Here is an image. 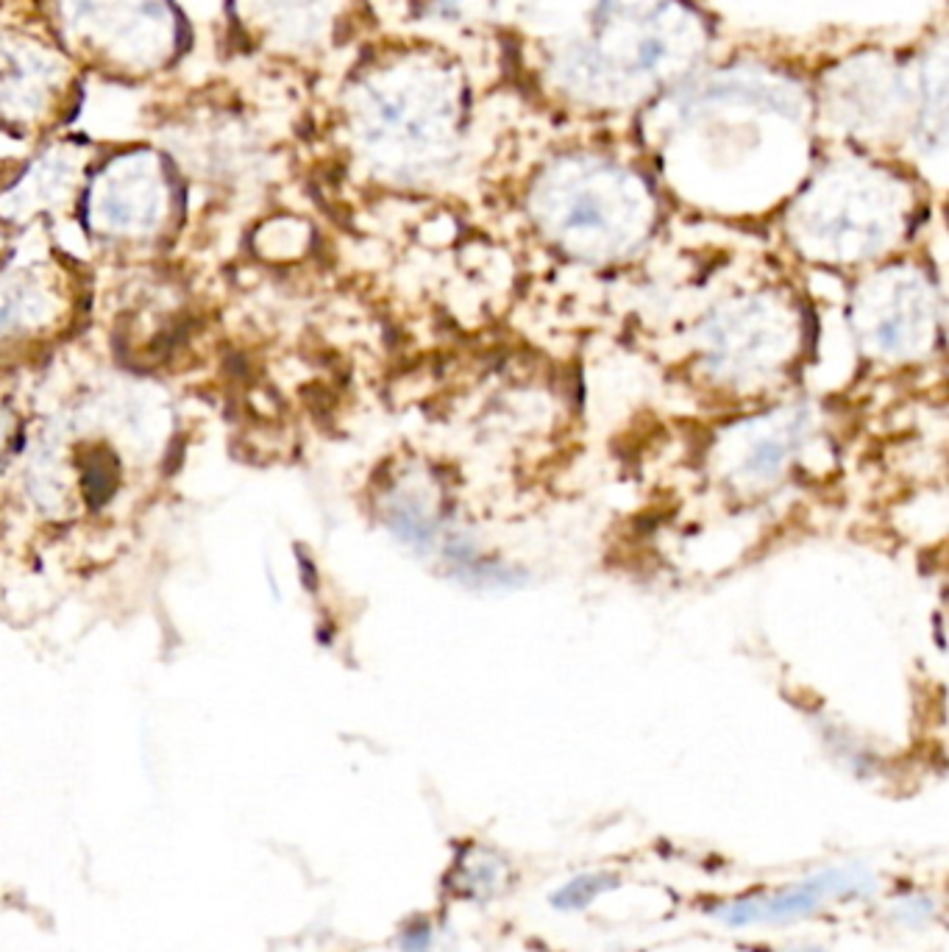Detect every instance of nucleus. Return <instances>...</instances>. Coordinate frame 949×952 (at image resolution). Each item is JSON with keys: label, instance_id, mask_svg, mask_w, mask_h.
<instances>
[{"label": "nucleus", "instance_id": "f257e3e1", "mask_svg": "<svg viewBox=\"0 0 949 952\" xmlns=\"http://www.w3.org/2000/svg\"><path fill=\"white\" fill-rule=\"evenodd\" d=\"M471 118L463 68L432 45H387L343 82L337 120L348 150L393 181L437 176L457 159Z\"/></svg>", "mask_w": 949, "mask_h": 952}, {"label": "nucleus", "instance_id": "f03ea898", "mask_svg": "<svg viewBox=\"0 0 949 952\" xmlns=\"http://www.w3.org/2000/svg\"><path fill=\"white\" fill-rule=\"evenodd\" d=\"M708 48L710 23L694 0H599L549 79L572 104L624 112L683 87Z\"/></svg>", "mask_w": 949, "mask_h": 952}, {"label": "nucleus", "instance_id": "7ed1b4c3", "mask_svg": "<svg viewBox=\"0 0 949 952\" xmlns=\"http://www.w3.org/2000/svg\"><path fill=\"white\" fill-rule=\"evenodd\" d=\"M32 9L81 73L120 84L159 82L190 48L176 0H32Z\"/></svg>", "mask_w": 949, "mask_h": 952}, {"label": "nucleus", "instance_id": "20e7f679", "mask_svg": "<svg viewBox=\"0 0 949 952\" xmlns=\"http://www.w3.org/2000/svg\"><path fill=\"white\" fill-rule=\"evenodd\" d=\"M813 109L844 125L846 134L882 137L908 129L913 137L927 140L930 131L941 145L947 125L944 39L913 62L893 59L886 50L844 59L813 93Z\"/></svg>", "mask_w": 949, "mask_h": 952}, {"label": "nucleus", "instance_id": "39448f33", "mask_svg": "<svg viewBox=\"0 0 949 952\" xmlns=\"http://www.w3.org/2000/svg\"><path fill=\"white\" fill-rule=\"evenodd\" d=\"M81 70L37 20H0V129L45 137L73 115Z\"/></svg>", "mask_w": 949, "mask_h": 952}, {"label": "nucleus", "instance_id": "423d86ee", "mask_svg": "<svg viewBox=\"0 0 949 952\" xmlns=\"http://www.w3.org/2000/svg\"><path fill=\"white\" fill-rule=\"evenodd\" d=\"M226 17L249 57L315 64L360 34L365 0H226Z\"/></svg>", "mask_w": 949, "mask_h": 952}, {"label": "nucleus", "instance_id": "0eeeda50", "mask_svg": "<svg viewBox=\"0 0 949 952\" xmlns=\"http://www.w3.org/2000/svg\"><path fill=\"white\" fill-rule=\"evenodd\" d=\"M540 218L560 234L579 240L610 237L615 229L644 224L649 193L627 168L602 156H563L540 176L534 190Z\"/></svg>", "mask_w": 949, "mask_h": 952}, {"label": "nucleus", "instance_id": "6e6552de", "mask_svg": "<svg viewBox=\"0 0 949 952\" xmlns=\"http://www.w3.org/2000/svg\"><path fill=\"white\" fill-rule=\"evenodd\" d=\"M173 209L168 156L154 145H129L93 170L89 165V226L100 234L145 237Z\"/></svg>", "mask_w": 949, "mask_h": 952}, {"label": "nucleus", "instance_id": "1a4fd4ad", "mask_svg": "<svg viewBox=\"0 0 949 952\" xmlns=\"http://www.w3.org/2000/svg\"><path fill=\"white\" fill-rule=\"evenodd\" d=\"M877 889V880L866 866H832L819 871L802 883L789 885L766 896L757 894L749 900H735L721 908L710 911L719 921L730 928H749V925H789V921L805 919L810 914H819L832 900H850V896H872Z\"/></svg>", "mask_w": 949, "mask_h": 952}, {"label": "nucleus", "instance_id": "9d476101", "mask_svg": "<svg viewBox=\"0 0 949 952\" xmlns=\"http://www.w3.org/2000/svg\"><path fill=\"white\" fill-rule=\"evenodd\" d=\"M507 885V864L491 849L468 846L454 866V891L468 900L484 903Z\"/></svg>", "mask_w": 949, "mask_h": 952}, {"label": "nucleus", "instance_id": "9b49d317", "mask_svg": "<svg viewBox=\"0 0 949 952\" xmlns=\"http://www.w3.org/2000/svg\"><path fill=\"white\" fill-rule=\"evenodd\" d=\"M618 878L608 875V871H596V875H579L572 883H565L557 894H552V905L560 911H582L593 903L596 896L604 891L615 889Z\"/></svg>", "mask_w": 949, "mask_h": 952}, {"label": "nucleus", "instance_id": "f8f14e48", "mask_svg": "<svg viewBox=\"0 0 949 952\" xmlns=\"http://www.w3.org/2000/svg\"><path fill=\"white\" fill-rule=\"evenodd\" d=\"M432 939H435V933H432V925H429L427 919H416V921H410V928L404 930L401 939H398V944H401L404 952H429Z\"/></svg>", "mask_w": 949, "mask_h": 952}, {"label": "nucleus", "instance_id": "ddd939ff", "mask_svg": "<svg viewBox=\"0 0 949 952\" xmlns=\"http://www.w3.org/2000/svg\"><path fill=\"white\" fill-rule=\"evenodd\" d=\"M418 12L429 14V17H441V14H452L457 9L459 0H412Z\"/></svg>", "mask_w": 949, "mask_h": 952}, {"label": "nucleus", "instance_id": "4468645a", "mask_svg": "<svg viewBox=\"0 0 949 952\" xmlns=\"http://www.w3.org/2000/svg\"><path fill=\"white\" fill-rule=\"evenodd\" d=\"M791 952H825V950H819V947H796V950Z\"/></svg>", "mask_w": 949, "mask_h": 952}]
</instances>
